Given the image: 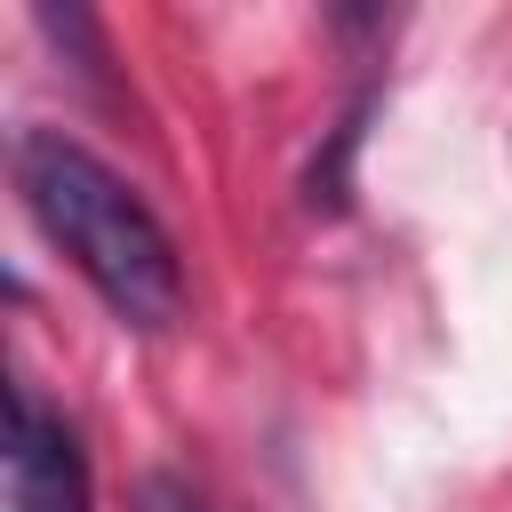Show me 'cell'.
Segmentation results:
<instances>
[{"mask_svg": "<svg viewBox=\"0 0 512 512\" xmlns=\"http://www.w3.org/2000/svg\"><path fill=\"white\" fill-rule=\"evenodd\" d=\"M8 168H16V200L40 224V240L104 296L112 320L168 328L184 312V256H176L168 224L152 216V200L112 160H96L64 128H24Z\"/></svg>", "mask_w": 512, "mask_h": 512, "instance_id": "obj_1", "label": "cell"}, {"mask_svg": "<svg viewBox=\"0 0 512 512\" xmlns=\"http://www.w3.org/2000/svg\"><path fill=\"white\" fill-rule=\"evenodd\" d=\"M8 512H96L80 432L24 376L8 384Z\"/></svg>", "mask_w": 512, "mask_h": 512, "instance_id": "obj_2", "label": "cell"}, {"mask_svg": "<svg viewBox=\"0 0 512 512\" xmlns=\"http://www.w3.org/2000/svg\"><path fill=\"white\" fill-rule=\"evenodd\" d=\"M152 512H200L184 488H168V480H152Z\"/></svg>", "mask_w": 512, "mask_h": 512, "instance_id": "obj_3", "label": "cell"}]
</instances>
